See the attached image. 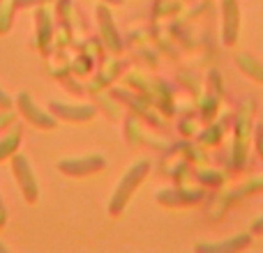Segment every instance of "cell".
<instances>
[{
    "instance_id": "cell-1",
    "label": "cell",
    "mask_w": 263,
    "mask_h": 253,
    "mask_svg": "<svg viewBox=\"0 0 263 253\" xmlns=\"http://www.w3.org/2000/svg\"><path fill=\"white\" fill-rule=\"evenodd\" d=\"M148 173H150V163L148 161H136L134 166L125 173L123 180H120V184L116 186L114 196H111V200H109L111 217H120V214H123V209L127 207L129 198L134 196V191L141 186V182L145 180V175H148Z\"/></svg>"
},
{
    "instance_id": "cell-2",
    "label": "cell",
    "mask_w": 263,
    "mask_h": 253,
    "mask_svg": "<svg viewBox=\"0 0 263 253\" xmlns=\"http://www.w3.org/2000/svg\"><path fill=\"white\" fill-rule=\"evenodd\" d=\"M12 173H14V180H16L18 189H21L23 198L26 203H37L40 200V186H37V177L32 173L30 163L23 154H12Z\"/></svg>"
},
{
    "instance_id": "cell-3",
    "label": "cell",
    "mask_w": 263,
    "mask_h": 253,
    "mask_svg": "<svg viewBox=\"0 0 263 253\" xmlns=\"http://www.w3.org/2000/svg\"><path fill=\"white\" fill-rule=\"evenodd\" d=\"M104 166L106 159L102 154H88V157H79V159H63L58 163V171L69 177H86L92 175V173L104 171Z\"/></svg>"
},
{
    "instance_id": "cell-4",
    "label": "cell",
    "mask_w": 263,
    "mask_h": 253,
    "mask_svg": "<svg viewBox=\"0 0 263 253\" xmlns=\"http://www.w3.org/2000/svg\"><path fill=\"white\" fill-rule=\"evenodd\" d=\"M16 106L23 113V118H26L30 124L40 126V129H55V124H58L53 113H44L42 109H37L32 97L28 95V92H21V95L16 97Z\"/></svg>"
},
{
    "instance_id": "cell-5",
    "label": "cell",
    "mask_w": 263,
    "mask_h": 253,
    "mask_svg": "<svg viewBox=\"0 0 263 253\" xmlns=\"http://www.w3.org/2000/svg\"><path fill=\"white\" fill-rule=\"evenodd\" d=\"M97 23H100V32H102V41L109 51L118 53L123 49V39H120L118 30H116V23H114V16H111V9L106 3H102L97 7Z\"/></svg>"
},
{
    "instance_id": "cell-6",
    "label": "cell",
    "mask_w": 263,
    "mask_h": 253,
    "mask_svg": "<svg viewBox=\"0 0 263 253\" xmlns=\"http://www.w3.org/2000/svg\"><path fill=\"white\" fill-rule=\"evenodd\" d=\"M240 30V9L236 0H222V39L227 46H233L238 41Z\"/></svg>"
},
{
    "instance_id": "cell-7",
    "label": "cell",
    "mask_w": 263,
    "mask_h": 253,
    "mask_svg": "<svg viewBox=\"0 0 263 253\" xmlns=\"http://www.w3.org/2000/svg\"><path fill=\"white\" fill-rule=\"evenodd\" d=\"M49 111L60 120H72V122H86L95 115V109L88 104H79V106H72V104H63V101H51L49 104Z\"/></svg>"
},
{
    "instance_id": "cell-8",
    "label": "cell",
    "mask_w": 263,
    "mask_h": 253,
    "mask_svg": "<svg viewBox=\"0 0 263 253\" xmlns=\"http://www.w3.org/2000/svg\"><path fill=\"white\" fill-rule=\"evenodd\" d=\"M252 244V237L247 233H240V235H233L231 240H224V242H217V244H199L196 251L199 253H236V251H242Z\"/></svg>"
},
{
    "instance_id": "cell-9",
    "label": "cell",
    "mask_w": 263,
    "mask_h": 253,
    "mask_svg": "<svg viewBox=\"0 0 263 253\" xmlns=\"http://www.w3.org/2000/svg\"><path fill=\"white\" fill-rule=\"evenodd\" d=\"M157 200L162 205H194L201 200V191H162Z\"/></svg>"
},
{
    "instance_id": "cell-10",
    "label": "cell",
    "mask_w": 263,
    "mask_h": 253,
    "mask_svg": "<svg viewBox=\"0 0 263 253\" xmlns=\"http://www.w3.org/2000/svg\"><path fill=\"white\" fill-rule=\"evenodd\" d=\"M236 62H238V67H240L250 78H254L256 83H263V62H259L256 58H252V55H247V53L238 55Z\"/></svg>"
},
{
    "instance_id": "cell-11",
    "label": "cell",
    "mask_w": 263,
    "mask_h": 253,
    "mask_svg": "<svg viewBox=\"0 0 263 253\" xmlns=\"http://www.w3.org/2000/svg\"><path fill=\"white\" fill-rule=\"evenodd\" d=\"M35 23H37V41H40L42 49H46L51 39V18H49V12L46 9H37L35 12Z\"/></svg>"
},
{
    "instance_id": "cell-12",
    "label": "cell",
    "mask_w": 263,
    "mask_h": 253,
    "mask_svg": "<svg viewBox=\"0 0 263 253\" xmlns=\"http://www.w3.org/2000/svg\"><path fill=\"white\" fill-rule=\"evenodd\" d=\"M18 140H21V126H12V129L7 131V136L0 140V161L16 152Z\"/></svg>"
},
{
    "instance_id": "cell-13",
    "label": "cell",
    "mask_w": 263,
    "mask_h": 253,
    "mask_svg": "<svg viewBox=\"0 0 263 253\" xmlns=\"http://www.w3.org/2000/svg\"><path fill=\"white\" fill-rule=\"evenodd\" d=\"M14 9H16L14 0H0V35H5V32L12 28V14H14Z\"/></svg>"
},
{
    "instance_id": "cell-14",
    "label": "cell",
    "mask_w": 263,
    "mask_h": 253,
    "mask_svg": "<svg viewBox=\"0 0 263 253\" xmlns=\"http://www.w3.org/2000/svg\"><path fill=\"white\" fill-rule=\"evenodd\" d=\"M40 3H49V0H14L16 7H30V5H40Z\"/></svg>"
},
{
    "instance_id": "cell-15",
    "label": "cell",
    "mask_w": 263,
    "mask_h": 253,
    "mask_svg": "<svg viewBox=\"0 0 263 253\" xmlns=\"http://www.w3.org/2000/svg\"><path fill=\"white\" fill-rule=\"evenodd\" d=\"M12 106V99H9L7 92H3V88H0V109H9Z\"/></svg>"
},
{
    "instance_id": "cell-16",
    "label": "cell",
    "mask_w": 263,
    "mask_h": 253,
    "mask_svg": "<svg viewBox=\"0 0 263 253\" xmlns=\"http://www.w3.org/2000/svg\"><path fill=\"white\" fill-rule=\"evenodd\" d=\"M252 233H254V235H263V217H259L254 221V226H252Z\"/></svg>"
},
{
    "instance_id": "cell-17",
    "label": "cell",
    "mask_w": 263,
    "mask_h": 253,
    "mask_svg": "<svg viewBox=\"0 0 263 253\" xmlns=\"http://www.w3.org/2000/svg\"><path fill=\"white\" fill-rule=\"evenodd\" d=\"M5 221H7V212H5V205H3V200H0V228L5 226Z\"/></svg>"
},
{
    "instance_id": "cell-18",
    "label": "cell",
    "mask_w": 263,
    "mask_h": 253,
    "mask_svg": "<svg viewBox=\"0 0 263 253\" xmlns=\"http://www.w3.org/2000/svg\"><path fill=\"white\" fill-rule=\"evenodd\" d=\"M102 3H106V5H123V0H102Z\"/></svg>"
},
{
    "instance_id": "cell-19",
    "label": "cell",
    "mask_w": 263,
    "mask_h": 253,
    "mask_svg": "<svg viewBox=\"0 0 263 253\" xmlns=\"http://www.w3.org/2000/svg\"><path fill=\"white\" fill-rule=\"evenodd\" d=\"M5 251H7V246H5L3 242H0V253H5Z\"/></svg>"
}]
</instances>
